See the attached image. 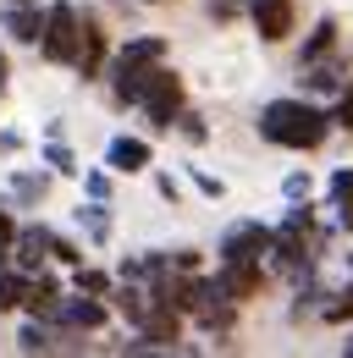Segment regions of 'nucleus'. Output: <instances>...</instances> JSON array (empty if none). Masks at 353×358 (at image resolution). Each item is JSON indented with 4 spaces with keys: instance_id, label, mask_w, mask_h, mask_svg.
Returning a JSON list of instances; mask_svg holds the SVG:
<instances>
[{
    "instance_id": "4468645a",
    "label": "nucleus",
    "mask_w": 353,
    "mask_h": 358,
    "mask_svg": "<svg viewBox=\"0 0 353 358\" xmlns=\"http://www.w3.org/2000/svg\"><path fill=\"white\" fill-rule=\"evenodd\" d=\"M22 303H28V275L0 270V309H22Z\"/></svg>"
},
{
    "instance_id": "2f4dec72",
    "label": "nucleus",
    "mask_w": 353,
    "mask_h": 358,
    "mask_svg": "<svg viewBox=\"0 0 353 358\" xmlns=\"http://www.w3.org/2000/svg\"><path fill=\"white\" fill-rule=\"evenodd\" d=\"M342 353H348V358H353V336H348V348H342Z\"/></svg>"
},
{
    "instance_id": "f03ea898",
    "label": "nucleus",
    "mask_w": 353,
    "mask_h": 358,
    "mask_svg": "<svg viewBox=\"0 0 353 358\" xmlns=\"http://www.w3.org/2000/svg\"><path fill=\"white\" fill-rule=\"evenodd\" d=\"M160 55H166L160 39H127V45L116 50V61H111V89H116L122 105H138V99H144L155 66H160Z\"/></svg>"
},
{
    "instance_id": "a878e982",
    "label": "nucleus",
    "mask_w": 353,
    "mask_h": 358,
    "mask_svg": "<svg viewBox=\"0 0 353 358\" xmlns=\"http://www.w3.org/2000/svg\"><path fill=\"white\" fill-rule=\"evenodd\" d=\"M193 187H199V193H210V199H221V193H226V187H221L216 177H205V171H193Z\"/></svg>"
},
{
    "instance_id": "f8f14e48",
    "label": "nucleus",
    "mask_w": 353,
    "mask_h": 358,
    "mask_svg": "<svg viewBox=\"0 0 353 358\" xmlns=\"http://www.w3.org/2000/svg\"><path fill=\"white\" fill-rule=\"evenodd\" d=\"M6 34H11L17 45H39L44 17H39V11H28V6H22V11H6Z\"/></svg>"
},
{
    "instance_id": "9d476101",
    "label": "nucleus",
    "mask_w": 353,
    "mask_h": 358,
    "mask_svg": "<svg viewBox=\"0 0 353 358\" xmlns=\"http://www.w3.org/2000/svg\"><path fill=\"white\" fill-rule=\"evenodd\" d=\"M50 243H55V237H50L44 226H22V231L11 237V254H17V265H22V270H39L44 254H50Z\"/></svg>"
},
{
    "instance_id": "423d86ee",
    "label": "nucleus",
    "mask_w": 353,
    "mask_h": 358,
    "mask_svg": "<svg viewBox=\"0 0 353 358\" xmlns=\"http://www.w3.org/2000/svg\"><path fill=\"white\" fill-rule=\"evenodd\" d=\"M270 254V231L260 221H237L226 226V237H221V259H260Z\"/></svg>"
},
{
    "instance_id": "b1692460",
    "label": "nucleus",
    "mask_w": 353,
    "mask_h": 358,
    "mask_svg": "<svg viewBox=\"0 0 353 358\" xmlns=\"http://www.w3.org/2000/svg\"><path fill=\"white\" fill-rule=\"evenodd\" d=\"M50 254H55V259H61V265H78V248H72V243H67V237H55V243H50Z\"/></svg>"
},
{
    "instance_id": "4be33fe9",
    "label": "nucleus",
    "mask_w": 353,
    "mask_h": 358,
    "mask_svg": "<svg viewBox=\"0 0 353 358\" xmlns=\"http://www.w3.org/2000/svg\"><path fill=\"white\" fill-rule=\"evenodd\" d=\"M176 127H182L188 143H205V122H199V116H188V110H182V116H176Z\"/></svg>"
},
{
    "instance_id": "6e6552de",
    "label": "nucleus",
    "mask_w": 353,
    "mask_h": 358,
    "mask_svg": "<svg viewBox=\"0 0 353 358\" xmlns=\"http://www.w3.org/2000/svg\"><path fill=\"white\" fill-rule=\"evenodd\" d=\"M221 287L243 303V298H254L260 292V259H221Z\"/></svg>"
},
{
    "instance_id": "6ab92c4d",
    "label": "nucleus",
    "mask_w": 353,
    "mask_h": 358,
    "mask_svg": "<svg viewBox=\"0 0 353 358\" xmlns=\"http://www.w3.org/2000/svg\"><path fill=\"white\" fill-rule=\"evenodd\" d=\"M78 292H94V298L111 292V275H105V270H78Z\"/></svg>"
},
{
    "instance_id": "c85d7f7f",
    "label": "nucleus",
    "mask_w": 353,
    "mask_h": 358,
    "mask_svg": "<svg viewBox=\"0 0 353 358\" xmlns=\"http://www.w3.org/2000/svg\"><path fill=\"white\" fill-rule=\"evenodd\" d=\"M11 149H22V138H17V133H0V155H11Z\"/></svg>"
},
{
    "instance_id": "f257e3e1",
    "label": "nucleus",
    "mask_w": 353,
    "mask_h": 358,
    "mask_svg": "<svg viewBox=\"0 0 353 358\" xmlns=\"http://www.w3.org/2000/svg\"><path fill=\"white\" fill-rule=\"evenodd\" d=\"M326 127H331V116L309 99H270L260 110V138L282 143V149H320Z\"/></svg>"
},
{
    "instance_id": "412c9836",
    "label": "nucleus",
    "mask_w": 353,
    "mask_h": 358,
    "mask_svg": "<svg viewBox=\"0 0 353 358\" xmlns=\"http://www.w3.org/2000/svg\"><path fill=\"white\" fill-rule=\"evenodd\" d=\"M331 122H337L342 133H353V89H342V99H337V110H331Z\"/></svg>"
},
{
    "instance_id": "2eb2a0df",
    "label": "nucleus",
    "mask_w": 353,
    "mask_h": 358,
    "mask_svg": "<svg viewBox=\"0 0 353 358\" xmlns=\"http://www.w3.org/2000/svg\"><path fill=\"white\" fill-rule=\"evenodd\" d=\"M78 221L88 226V237H94V243H105V237H111V215L99 210V199H94V204H83V210H78Z\"/></svg>"
},
{
    "instance_id": "20e7f679",
    "label": "nucleus",
    "mask_w": 353,
    "mask_h": 358,
    "mask_svg": "<svg viewBox=\"0 0 353 358\" xmlns=\"http://www.w3.org/2000/svg\"><path fill=\"white\" fill-rule=\"evenodd\" d=\"M144 116H149V127H176V116H182V78L166 72V66H155V78H149V89H144Z\"/></svg>"
},
{
    "instance_id": "a211bd4d",
    "label": "nucleus",
    "mask_w": 353,
    "mask_h": 358,
    "mask_svg": "<svg viewBox=\"0 0 353 358\" xmlns=\"http://www.w3.org/2000/svg\"><path fill=\"white\" fill-rule=\"evenodd\" d=\"M11 193H17L22 204H39L44 199V177H11Z\"/></svg>"
},
{
    "instance_id": "bb28decb",
    "label": "nucleus",
    "mask_w": 353,
    "mask_h": 358,
    "mask_svg": "<svg viewBox=\"0 0 353 358\" xmlns=\"http://www.w3.org/2000/svg\"><path fill=\"white\" fill-rule=\"evenodd\" d=\"M304 193H309V177H304V171H293V177H287V199H304Z\"/></svg>"
},
{
    "instance_id": "c756f323",
    "label": "nucleus",
    "mask_w": 353,
    "mask_h": 358,
    "mask_svg": "<svg viewBox=\"0 0 353 358\" xmlns=\"http://www.w3.org/2000/svg\"><path fill=\"white\" fill-rule=\"evenodd\" d=\"M337 210H342V226L353 231V199H348V204H337Z\"/></svg>"
},
{
    "instance_id": "7ed1b4c3",
    "label": "nucleus",
    "mask_w": 353,
    "mask_h": 358,
    "mask_svg": "<svg viewBox=\"0 0 353 358\" xmlns=\"http://www.w3.org/2000/svg\"><path fill=\"white\" fill-rule=\"evenodd\" d=\"M78 39H83V11L55 0L44 11V34H39V55L50 66H78Z\"/></svg>"
},
{
    "instance_id": "ddd939ff",
    "label": "nucleus",
    "mask_w": 353,
    "mask_h": 358,
    "mask_svg": "<svg viewBox=\"0 0 353 358\" xmlns=\"http://www.w3.org/2000/svg\"><path fill=\"white\" fill-rule=\"evenodd\" d=\"M331 45H337V22H331V17H320V22H314V34H309V45H304V55H298V61H320V55H331Z\"/></svg>"
},
{
    "instance_id": "dca6fc26",
    "label": "nucleus",
    "mask_w": 353,
    "mask_h": 358,
    "mask_svg": "<svg viewBox=\"0 0 353 358\" xmlns=\"http://www.w3.org/2000/svg\"><path fill=\"white\" fill-rule=\"evenodd\" d=\"M44 166H50V171H61V177H72V171H78V160H72V149H67V143H55V138L44 143Z\"/></svg>"
},
{
    "instance_id": "9b49d317",
    "label": "nucleus",
    "mask_w": 353,
    "mask_h": 358,
    "mask_svg": "<svg viewBox=\"0 0 353 358\" xmlns=\"http://www.w3.org/2000/svg\"><path fill=\"white\" fill-rule=\"evenodd\" d=\"M105 160H111L116 171H144V166H149V143H144V138H111Z\"/></svg>"
},
{
    "instance_id": "aec40b11",
    "label": "nucleus",
    "mask_w": 353,
    "mask_h": 358,
    "mask_svg": "<svg viewBox=\"0 0 353 358\" xmlns=\"http://www.w3.org/2000/svg\"><path fill=\"white\" fill-rule=\"evenodd\" d=\"M348 199H353V171L342 166V171L331 177V204H348Z\"/></svg>"
},
{
    "instance_id": "f3484780",
    "label": "nucleus",
    "mask_w": 353,
    "mask_h": 358,
    "mask_svg": "<svg viewBox=\"0 0 353 358\" xmlns=\"http://www.w3.org/2000/svg\"><path fill=\"white\" fill-rule=\"evenodd\" d=\"M144 298H149V292H138V287H122V292H116V309H122L132 325H138V320H144V309H149Z\"/></svg>"
},
{
    "instance_id": "0eeeda50",
    "label": "nucleus",
    "mask_w": 353,
    "mask_h": 358,
    "mask_svg": "<svg viewBox=\"0 0 353 358\" xmlns=\"http://www.w3.org/2000/svg\"><path fill=\"white\" fill-rule=\"evenodd\" d=\"M249 17L260 28V39H287L293 34V0H249Z\"/></svg>"
},
{
    "instance_id": "1a4fd4ad",
    "label": "nucleus",
    "mask_w": 353,
    "mask_h": 358,
    "mask_svg": "<svg viewBox=\"0 0 353 358\" xmlns=\"http://www.w3.org/2000/svg\"><path fill=\"white\" fill-rule=\"evenodd\" d=\"M78 72H83V78H99V72H105V28H99V17H83V39H78Z\"/></svg>"
},
{
    "instance_id": "39448f33",
    "label": "nucleus",
    "mask_w": 353,
    "mask_h": 358,
    "mask_svg": "<svg viewBox=\"0 0 353 358\" xmlns=\"http://www.w3.org/2000/svg\"><path fill=\"white\" fill-rule=\"evenodd\" d=\"M50 320H55V325H72V331H99V325H105V303H99L94 292H72V298H55Z\"/></svg>"
},
{
    "instance_id": "5701e85b",
    "label": "nucleus",
    "mask_w": 353,
    "mask_h": 358,
    "mask_svg": "<svg viewBox=\"0 0 353 358\" xmlns=\"http://www.w3.org/2000/svg\"><path fill=\"white\" fill-rule=\"evenodd\" d=\"M326 320H353V281L342 292V303H326Z\"/></svg>"
},
{
    "instance_id": "cd10ccee",
    "label": "nucleus",
    "mask_w": 353,
    "mask_h": 358,
    "mask_svg": "<svg viewBox=\"0 0 353 358\" xmlns=\"http://www.w3.org/2000/svg\"><path fill=\"white\" fill-rule=\"evenodd\" d=\"M88 199H111V182L99 177V171H94V177H88Z\"/></svg>"
},
{
    "instance_id": "7c9ffc66",
    "label": "nucleus",
    "mask_w": 353,
    "mask_h": 358,
    "mask_svg": "<svg viewBox=\"0 0 353 358\" xmlns=\"http://www.w3.org/2000/svg\"><path fill=\"white\" fill-rule=\"evenodd\" d=\"M6 78H11V72H6V55H0V89H6Z\"/></svg>"
},
{
    "instance_id": "393cba45",
    "label": "nucleus",
    "mask_w": 353,
    "mask_h": 358,
    "mask_svg": "<svg viewBox=\"0 0 353 358\" xmlns=\"http://www.w3.org/2000/svg\"><path fill=\"white\" fill-rule=\"evenodd\" d=\"M237 11H243V0H210V17H221V22L237 17Z\"/></svg>"
}]
</instances>
